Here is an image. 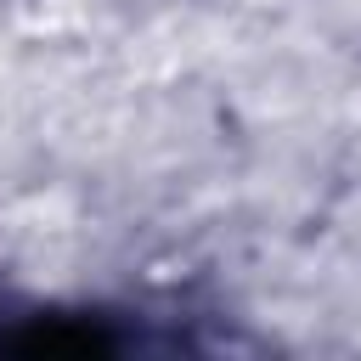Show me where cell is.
<instances>
[{"instance_id":"1","label":"cell","mask_w":361,"mask_h":361,"mask_svg":"<svg viewBox=\"0 0 361 361\" xmlns=\"http://www.w3.org/2000/svg\"><path fill=\"white\" fill-rule=\"evenodd\" d=\"M147 344H175L141 322L118 316H56V310H28V316H0V355H124Z\"/></svg>"}]
</instances>
